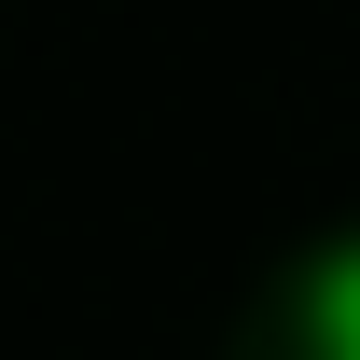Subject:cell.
<instances>
[{"instance_id": "6da1fadb", "label": "cell", "mask_w": 360, "mask_h": 360, "mask_svg": "<svg viewBox=\"0 0 360 360\" xmlns=\"http://www.w3.org/2000/svg\"><path fill=\"white\" fill-rule=\"evenodd\" d=\"M291 333H305V360H360V236L305 264V305H291Z\"/></svg>"}]
</instances>
